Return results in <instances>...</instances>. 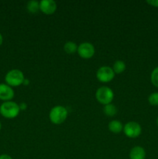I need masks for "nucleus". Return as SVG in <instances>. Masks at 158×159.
Listing matches in <instances>:
<instances>
[{
  "label": "nucleus",
  "mask_w": 158,
  "mask_h": 159,
  "mask_svg": "<svg viewBox=\"0 0 158 159\" xmlns=\"http://www.w3.org/2000/svg\"><path fill=\"white\" fill-rule=\"evenodd\" d=\"M147 2L154 7H158V0H148L147 1Z\"/></svg>",
  "instance_id": "obj_18"
},
{
  "label": "nucleus",
  "mask_w": 158,
  "mask_h": 159,
  "mask_svg": "<svg viewBox=\"0 0 158 159\" xmlns=\"http://www.w3.org/2000/svg\"><path fill=\"white\" fill-rule=\"evenodd\" d=\"M130 159H145L146 152L143 148L140 146H136L133 148L129 152Z\"/></svg>",
  "instance_id": "obj_10"
},
{
  "label": "nucleus",
  "mask_w": 158,
  "mask_h": 159,
  "mask_svg": "<svg viewBox=\"0 0 158 159\" xmlns=\"http://www.w3.org/2000/svg\"><path fill=\"white\" fill-rule=\"evenodd\" d=\"M156 124H157V125H158V117H157V119H156Z\"/></svg>",
  "instance_id": "obj_24"
},
{
  "label": "nucleus",
  "mask_w": 158,
  "mask_h": 159,
  "mask_svg": "<svg viewBox=\"0 0 158 159\" xmlns=\"http://www.w3.org/2000/svg\"><path fill=\"white\" fill-rule=\"evenodd\" d=\"M125 64L123 61H121V60H118L116 61V62L114 63L113 65V71H114L115 74H120L122 73V71H125Z\"/></svg>",
  "instance_id": "obj_12"
},
{
  "label": "nucleus",
  "mask_w": 158,
  "mask_h": 159,
  "mask_svg": "<svg viewBox=\"0 0 158 159\" xmlns=\"http://www.w3.org/2000/svg\"><path fill=\"white\" fill-rule=\"evenodd\" d=\"M50 120L54 124H60L67 119L68 110L62 106H57L51 109L50 112Z\"/></svg>",
  "instance_id": "obj_3"
},
{
  "label": "nucleus",
  "mask_w": 158,
  "mask_h": 159,
  "mask_svg": "<svg viewBox=\"0 0 158 159\" xmlns=\"http://www.w3.org/2000/svg\"><path fill=\"white\" fill-rule=\"evenodd\" d=\"M148 101L150 105L158 106V93H153L150 95Z\"/></svg>",
  "instance_id": "obj_17"
},
{
  "label": "nucleus",
  "mask_w": 158,
  "mask_h": 159,
  "mask_svg": "<svg viewBox=\"0 0 158 159\" xmlns=\"http://www.w3.org/2000/svg\"><path fill=\"white\" fill-rule=\"evenodd\" d=\"M0 159H12V157L9 156V155L3 154V155H0Z\"/></svg>",
  "instance_id": "obj_19"
},
{
  "label": "nucleus",
  "mask_w": 158,
  "mask_h": 159,
  "mask_svg": "<svg viewBox=\"0 0 158 159\" xmlns=\"http://www.w3.org/2000/svg\"><path fill=\"white\" fill-rule=\"evenodd\" d=\"M108 129L112 133H120L122 130V124L119 120H112L108 124Z\"/></svg>",
  "instance_id": "obj_11"
},
{
  "label": "nucleus",
  "mask_w": 158,
  "mask_h": 159,
  "mask_svg": "<svg viewBox=\"0 0 158 159\" xmlns=\"http://www.w3.org/2000/svg\"><path fill=\"white\" fill-rule=\"evenodd\" d=\"M3 42V37H2V35L1 34H0V46L2 45V43Z\"/></svg>",
  "instance_id": "obj_21"
},
{
  "label": "nucleus",
  "mask_w": 158,
  "mask_h": 159,
  "mask_svg": "<svg viewBox=\"0 0 158 159\" xmlns=\"http://www.w3.org/2000/svg\"><path fill=\"white\" fill-rule=\"evenodd\" d=\"M123 130L127 137L135 138L140 135L142 128L138 123L131 121V122H128L127 124H125V125L124 126Z\"/></svg>",
  "instance_id": "obj_5"
},
{
  "label": "nucleus",
  "mask_w": 158,
  "mask_h": 159,
  "mask_svg": "<svg viewBox=\"0 0 158 159\" xmlns=\"http://www.w3.org/2000/svg\"><path fill=\"white\" fill-rule=\"evenodd\" d=\"M40 9L43 13L50 15L57 9V3L54 0H42L40 2Z\"/></svg>",
  "instance_id": "obj_9"
},
{
  "label": "nucleus",
  "mask_w": 158,
  "mask_h": 159,
  "mask_svg": "<svg viewBox=\"0 0 158 159\" xmlns=\"http://www.w3.org/2000/svg\"><path fill=\"white\" fill-rule=\"evenodd\" d=\"M103 111L107 116H112L116 114V113H117V109L116 108V107H115L113 104L109 103L107 104V105H105V107H104Z\"/></svg>",
  "instance_id": "obj_15"
},
{
  "label": "nucleus",
  "mask_w": 158,
  "mask_h": 159,
  "mask_svg": "<svg viewBox=\"0 0 158 159\" xmlns=\"http://www.w3.org/2000/svg\"><path fill=\"white\" fill-rule=\"evenodd\" d=\"M64 50L65 52L68 53V54H72L77 51V46L74 42L68 41L64 46Z\"/></svg>",
  "instance_id": "obj_14"
},
{
  "label": "nucleus",
  "mask_w": 158,
  "mask_h": 159,
  "mask_svg": "<svg viewBox=\"0 0 158 159\" xmlns=\"http://www.w3.org/2000/svg\"><path fill=\"white\" fill-rule=\"evenodd\" d=\"M96 99L99 101L100 103L103 105L111 103L114 98V93L113 91L110 88L107 86H102L96 91L95 93Z\"/></svg>",
  "instance_id": "obj_4"
},
{
  "label": "nucleus",
  "mask_w": 158,
  "mask_h": 159,
  "mask_svg": "<svg viewBox=\"0 0 158 159\" xmlns=\"http://www.w3.org/2000/svg\"><path fill=\"white\" fill-rule=\"evenodd\" d=\"M25 80L23 71L19 69H12L8 71L5 77L6 84L9 86H19L23 84Z\"/></svg>",
  "instance_id": "obj_2"
},
{
  "label": "nucleus",
  "mask_w": 158,
  "mask_h": 159,
  "mask_svg": "<svg viewBox=\"0 0 158 159\" xmlns=\"http://www.w3.org/2000/svg\"><path fill=\"white\" fill-rule=\"evenodd\" d=\"M1 128H2V124H1V122H0V130H1Z\"/></svg>",
  "instance_id": "obj_23"
},
{
  "label": "nucleus",
  "mask_w": 158,
  "mask_h": 159,
  "mask_svg": "<svg viewBox=\"0 0 158 159\" xmlns=\"http://www.w3.org/2000/svg\"><path fill=\"white\" fill-rule=\"evenodd\" d=\"M77 53L81 57L88 59L92 57L94 54V48L89 42H84L77 47Z\"/></svg>",
  "instance_id": "obj_7"
},
{
  "label": "nucleus",
  "mask_w": 158,
  "mask_h": 159,
  "mask_svg": "<svg viewBox=\"0 0 158 159\" xmlns=\"http://www.w3.org/2000/svg\"><path fill=\"white\" fill-rule=\"evenodd\" d=\"M28 83H29V80H28V79H25L24 82H23V84H24V85H27Z\"/></svg>",
  "instance_id": "obj_22"
},
{
  "label": "nucleus",
  "mask_w": 158,
  "mask_h": 159,
  "mask_svg": "<svg viewBox=\"0 0 158 159\" xmlns=\"http://www.w3.org/2000/svg\"><path fill=\"white\" fill-rule=\"evenodd\" d=\"M97 79L102 82H108L113 79L115 72L112 68L108 66H102L97 71L96 73Z\"/></svg>",
  "instance_id": "obj_6"
},
{
  "label": "nucleus",
  "mask_w": 158,
  "mask_h": 159,
  "mask_svg": "<svg viewBox=\"0 0 158 159\" xmlns=\"http://www.w3.org/2000/svg\"><path fill=\"white\" fill-rule=\"evenodd\" d=\"M20 111V106L12 101L4 102L0 106V113L7 119H13L16 117Z\"/></svg>",
  "instance_id": "obj_1"
},
{
  "label": "nucleus",
  "mask_w": 158,
  "mask_h": 159,
  "mask_svg": "<svg viewBox=\"0 0 158 159\" xmlns=\"http://www.w3.org/2000/svg\"><path fill=\"white\" fill-rule=\"evenodd\" d=\"M19 106H20V110H25V109L26 108V104L25 103V102H22V103H20Z\"/></svg>",
  "instance_id": "obj_20"
},
{
  "label": "nucleus",
  "mask_w": 158,
  "mask_h": 159,
  "mask_svg": "<svg viewBox=\"0 0 158 159\" xmlns=\"http://www.w3.org/2000/svg\"><path fill=\"white\" fill-rule=\"evenodd\" d=\"M151 82L153 85L158 88V67L155 68L151 73Z\"/></svg>",
  "instance_id": "obj_16"
},
{
  "label": "nucleus",
  "mask_w": 158,
  "mask_h": 159,
  "mask_svg": "<svg viewBox=\"0 0 158 159\" xmlns=\"http://www.w3.org/2000/svg\"><path fill=\"white\" fill-rule=\"evenodd\" d=\"M14 97V90L11 86L5 83L0 84V99L4 102L11 101Z\"/></svg>",
  "instance_id": "obj_8"
},
{
  "label": "nucleus",
  "mask_w": 158,
  "mask_h": 159,
  "mask_svg": "<svg viewBox=\"0 0 158 159\" xmlns=\"http://www.w3.org/2000/svg\"><path fill=\"white\" fill-rule=\"evenodd\" d=\"M27 9L31 13H35L40 9V2H37L36 0H32L27 2Z\"/></svg>",
  "instance_id": "obj_13"
}]
</instances>
